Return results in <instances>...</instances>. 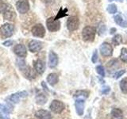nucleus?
<instances>
[{
  "label": "nucleus",
  "instance_id": "20",
  "mask_svg": "<svg viewBox=\"0 0 127 119\" xmlns=\"http://www.w3.org/2000/svg\"><path fill=\"white\" fill-rule=\"evenodd\" d=\"M112 119H123V113L120 109L114 108L111 111Z\"/></svg>",
  "mask_w": 127,
  "mask_h": 119
},
{
  "label": "nucleus",
  "instance_id": "5",
  "mask_svg": "<svg viewBox=\"0 0 127 119\" xmlns=\"http://www.w3.org/2000/svg\"><path fill=\"white\" fill-rule=\"evenodd\" d=\"M79 26V19L76 16H71L67 21V28L69 31L72 32L78 30Z\"/></svg>",
  "mask_w": 127,
  "mask_h": 119
},
{
  "label": "nucleus",
  "instance_id": "4",
  "mask_svg": "<svg viewBox=\"0 0 127 119\" xmlns=\"http://www.w3.org/2000/svg\"><path fill=\"white\" fill-rule=\"evenodd\" d=\"M47 29L50 32H57L61 29V22L59 20H56L54 18L51 17L46 21Z\"/></svg>",
  "mask_w": 127,
  "mask_h": 119
},
{
  "label": "nucleus",
  "instance_id": "9",
  "mask_svg": "<svg viewBox=\"0 0 127 119\" xmlns=\"http://www.w3.org/2000/svg\"><path fill=\"white\" fill-rule=\"evenodd\" d=\"M64 104L59 100H53L50 104V110L55 114H60L64 109Z\"/></svg>",
  "mask_w": 127,
  "mask_h": 119
},
{
  "label": "nucleus",
  "instance_id": "2",
  "mask_svg": "<svg viewBox=\"0 0 127 119\" xmlns=\"http://www.w3.org/2000/svg\"><path fill=\"white\" fill-rule=\"evenodd\" d=\"M96 30L92 26H85L82 30V37L84 41H93L95 37Z\"/></svg>",
  "mask_w": 127,
  "mask_h": 119
},
{
  "label": "nucleus",
  "instance_id": "28",
  "mask_svg": "<svg viewBox=\"0 0 127 119\" xmlns=\"http://www.w3.org/2000/svg\"><path fill=\"white\" fill-rule=\"evenodd\" d=\"M106 10L107 12H108L109 14H115V13H117V11H118V8H117V6L115 5V4H110V5L107 6L106 8Z\"/></svg>",
  "mask_w": 127,
  "mask_h": 119
},
{
  "label": "nucleus",
  "instance_id": "29",
  "mask_svg": "<svg viewBox=\"0 0 127 119\" xmlns=\"http://www.w3.org/2000/svg\"><path fill=\"white\" fill-rule=\"evenodd\" d=\"M96 71L99 75H101L102 77L105 76V70H104V67H103L102 65H98L96 67Z\"/></svg>",
  "mask_w": 127,
  "mask_h": 119
},
{
  "label": "nucleus",
  "instance_id": "23",
  "mask_svg": "<svg viewBox=\"0 0 127 119\" xmlns=\"http://www.w3.org/2000/svg\"><path fill=\"white\" fill-rule=\"evenodd\" d=\"M67 15V8H65V9H63V8H61L59 10V12L57 13V16L54 18L56 20H59V19H61L64 17H65V16Z\"/></svg>",
  "mask_w": 127,
  "mask_h": 119
},
{
  "label": "nucleus",
  "instance_id": "19",
  "mask_svg": "<svg viewBox=\"0 0 127 119\" xmlns=\"http://www.w3.org/2000/svg\"><path fill=\"white\" fill-rule=\"evenodd\" d=\"M24 75H26V77L28 78L29 79H34L36 77V74H35V71H33V69H32L30 67H26L23 71Z\"/></svg>",
  "mask_w": 127,
  "mask_h": 119
},
{
  "label": "nucleus",
  "instance_id": "12",
  "mask_svg": "<svg viewBox=\"0 0 127 119\" xmlns=\"http://www.w3.org/2000/svg\"><path fill=\"white\" fill-rule=\"evenodd\" d=\"M27 95H28V93L26 92V91H25V90H23V91H19V92H17V93H15V94H11L8 99H9V101H10V102L18 103V102L20 101V99L26 97Z\"/></svg>",
  "mask_w": 127,
  "mask_h": 119
},
{
  "label": "nucleus",
  "instance_id": "10",
  "mask_svg": "<svg viewBox=\"0 0 127 119\" xmlns=\"http://www.w3.org/2000/svg\"><path fill=\"white\" fill-rule=\"evenodd\" d=\"M100 53L103 57H111L113 54V48L109 43L103 42L100 46Z\"/></svg>",
  "mask_w": 127,
  "mask_h": 119
},
{
  "label": "nucleus",
  "instance_id": "35",
  "mask_svg": "<svg viewBox=\"0 0 127 119\" xmlns=\"http://www.w3.org/2000/svg\"><path fill=\"white\" fill-rule=\"evenodd\" d=\"M115 31H116V29H115V28H113V29H111V30H110V34H113V33H115Z\"/></svg>",
  "mask_w": 127,
  "mask_h": 119
},
{
  "label": "nucleus",
  "instance_id": "34",
  "mask_svg": "<svg viewBox=\"0 0 127 119\" xmlns=\"http://www.w3.org/2000/svg\"><path fill=\"white\" fill-rule=\"evenodd\" d=\"M14 44V41H12V40H8V41H4L3 42V44L2 45H4V46H11L12 45Z\"/></svg>",
  "mask_w": 127,
  "mask_h": 119
},
{
  "label": "nucleus",
  "instance_id": "11",
  "mask_svg": "<svg viewBox=\"0 0 127 119\" xmlns=\"http://www.w3.org/2000/svg\"><path fill=\"white\" fill-rule=\"evenodd\" d=\"M14 53L18 56V57L25 58L27 56V49L26 46L22 44H18L14 48Z\"/></svg>",
  "mask_w": 127,
  "mask_h": 119
},
{
  "label": "nucleus",
  "instance_id": "26",
  "mask_svg": "<svg viewBox=\"0 0 127 119\" xmlns=\"http://www.w3.org/2000/svg\"><path fill=\"white\" fill-rule=\"evenodd\" d=\"M122 42V37L120 34H116L112 38V43L114 45H119Z\"/></svg>",
  "mask_w": 127,
  "mask_h": 119
},
{
  "label": "nucleus",
  "instance_id": "24",
  "mask_svg": "<svg viewBox=\"0 0 127 119\" xmlns=\"http://www.w3.org/2000/svg\"><path fill=\"white\" fill-rule=\"evenodd\" d=\"M16 62H17V65L18 66L19 69L23 71L24 69L26 68V67H27L26 63V61L25 60H24V58H22V57H19L17 59V60H16Z\"/></svg>",
  "mask_w": 127,
  "mask_h": 119
},
{
  "label": "nucleus",
  "instance_id": "27",
  "mask_svg": "<svg viewBox=\"0 0 127 119\" xmlns=\"http://www.w3.org/2000/svg\"><path fill=\"white\" fill-rule=\"evenodd\" d=\"M120 59L124 63H127V49L126 48H122L121 50V54H120Z\"/></svg>",
  "mask_w": 127,
  "mask_h": 119
},
{
  "label": "nucleus",
  "instance_id": "7",
  "mask_svg": "<svg viewBox=\"0 0 127 119\" xmlns=\"http://www.w3.org/2000/svg\"><path fill=\"white\" fill-rule=\"evenodd\" d=\"M32 34L36 37L42 38L45 35V28L42 24H36L32 28Z\"/></svg>",
  "mask_w": 127,
  "mask_h": 119
},
{
  "label": "nucleus",
  "instance_id": "22",
  "mask_svg": "<svg viewBox=\"0 0 127 119\" xmlns=\"http://www.w3.org/2000/svg\"><path fill=\"white\" fill-rule=\"evenodd\" d=\"M87 96H88V92H87L85 90H78L74 94V97L77 99L79 98L83 99V98H87Z\"/></svg>",
  "mask_w": 127,
  "mask_h": 119
},
{
  "label": "nucleus",
  "instance_id": "25",
  "mask_svg": "<svg viewBox=\"0 0 127 119\" xmlns=\"http://www.w3.org/2000/svg\"><path fill=\"white\" fill-rule=\"evenodd\" d=\"M120 89L123 94H127V77L124 78L120 82Z\"/></svg>",
  "mask_w": 127,
  "mask_h": 119
},
{
  "label": "nucleus",
  "instance_id": "1",
  "mask_svg": "<svg viewBox=\"0 0 127 119\" xmlns=\"http://www.w3.org/2000/svg\"><path fill=\"white\" fill-rule=\"evenodd\" d=\"M0 13H2L4 19L8 21H13L16 17L15 11L13 7L6 3L0 4Z\"/></svg>",
  "mask_w": 127,
  "mask_h": 119
},
{
  "label": "nucleus",
  "instance_id": "13",
  "mask_svg": "<svg viewBox=\"0 0 127 119\" xmlns=\"http://www.w3.org/2000/svg\"><path fill=\"white\" fill-rule=\"evenodd\" d=\"M58 56L53 51H50L49 53V67L51 68L57 67L58 64Z\"/></svg>",
  "mask_w": 127,
  "mask_h": 119
},
{
  "label": "nucleus",
  "instance_id": "14",
  "mask_svg": "<svg viewBox=\"0 0 127 119\" xmlns=\"http://www.w3.org/2000/svg\"><path fill=\"white\" fill-rule=\"evenodd\" d=\"M33 67L36 72L40 75L43 74L45 70V63L41 60H35L33 62Z\"/></svg>",
  "mask_w": 127,
  "mask_h": 119
},
{
  "label": "nucleus",
  "instance_id": "18",
  "mask_svg": "<svg viewBox=\"0 0 127 119\" xmlns=\"http://www.w3.org/2000/svg\"><path fill=\"white\" fill-rule=\"evenodd\" d=\"M59 81V77L57 74L56 73H51L48 75L47 77V82L49 85L51 86H54L55 84H57Z\"/></svg>",
  "mask_w": 127,
  "mask_h": 119
},
{
  "label": "nucleus",
  "instance_id": "32",
  "mask_svg": "<svg viewBox=\"0 0 127 119\" xmlns=\"http://www.w3.org/2000/svg\"><path fill=\"white\" fill-rule=\"evenodd\" d=\"M126 73V70H121V71H118V72L114 75V77L115 79H118V78H120L122 75L123 74H125Z\"/></svg>",
  "mask_w": 127,
  "mask_h": 119
},
{
  "label": "nucleus",
  "instance_id": "21",
  "mask_svg": "<svg viewBox=\"0 0 127 119\" xmlns=\"http://www.w3.org/2000/svg\"><path fill=\"white\" fill-rule=\"evenodd\" d=\"M36 101L40 105H43L45 104L47 101V98L46 96L44 94L42 93H40V94H37V96H36Z\"/></svg>",
  "mask_w": 127,
  "mask_h": 119
},
{
  "label": "nucleus",
  "instance_id": "16",
  "mask_svg": "<svg viewBox=\"0 0 127 119\" xmlns=\"http://www.w3.org/2000/svg\"><path fill=\"white\" fill-rule=\"evenodd\" d=\"M75 110L79 115H83V110H84V100L83 99H76L75 103Z\"/></svg>",
  "mask_w": 127,
  "mask_h": 119
},
{
  "label": "nucleus",
  "instance_id": "6",
  "mask_svg": "<svg viewBox=\"0 0 127 119\" xmlns=\"http://www.w3.org/2000/svg\"><path fill=\"white\" fill-rule=\"evenodd\" d=\"M16 9L20 14H26L30 10V3L28 0H18L16 2Z\"/></svg>",
  "mask_w": 127,
  "mask_h": 119
},
{
  "label": "nucleus",
  "instance_id": "33",
  "mask_svg": "<svg viewBox=\"0 0 127 119\" xmlns=\"http://www.w3.org/2000/svg\"><path fill=\"white\" fill-rule=\"evenodd\" d=\"M110 90V87H108V86H106V87H102V94H108L109 93V91Z\"/></svg>",
  "mask_w": 127,
  "mask_h": 119
},
{
  "label": "nucleus",
  "instance_id": "17",
  "mask_svg": "<svg viewBox=\"0 0 127 119\" xmlns=\"http://www.w3.org/2000/svg\"><path fill=\"white\" fill-rule=\"evenodd\" d=\"M35 116L38 119H52V115L48 110H40L35 114Z\"/></svg>",
  "mask_w": 127,
  "mask_h": 119
},
{
  "label": "nucleus",
  "instance_id": "3",
  "mask_svg": "<svg viewBox=\"0 0 127 119\" xmlns=\"http://www.w3.org/2000/svg\"><path fill=\"white\" fill-rule=\"evenodd\" d=\"M0 32L1 34L4 37L9 38L12 37L14 32V26L11 23H6L2 25L0 28Z\"/></svg>",
  "mask_w": 127,
  "mask_h": 119
},
{
  "label": "nucleus",
  "instance_id": "31",
  "mask_svg": "<svg viewBox=\"0 0 127 119\" xmlns=\"http://www.w3.org/2000/svg\"><path fill=\"white\" fill-rule=\"evenodd\" d=\"M105 30H106V26L104 25H102H102H100L98 26V34L99 35H102V34L104 33Z\"/></svg>",
  "mask_w": 127,
  "mask_h": 119
},
{
  "label": "nucleus",
  "instance_id": "30",
  "mask_svg": "<svg viewBox=\"0 0 127 119\" xmlns=\"http://www.w3.org/2000/svg\"><path fill=\"white\" fill-rule=\"evenodd\" d=\"M98 52L97 50H95L93 53V56H92V58H91V60L94 63H95L97 61H98Z\"/></svg>",
  "mask_w": 127,
  "mask_h": 119
},
{
  "label": "nucleus",
  "instance_id": "36",
  "mask_svg": "<svg viewBox=\"0 0 127 119\" xmlns=\"http://www.w3.org/2000/svg\"><path fill=\"white\" fill-rule=\"evenodd\" d=\"M117 1H119L120 2H123V0H117Z\"/></svg>",
  "mask_w": 127,
  "mask_h": 119
},
{
  "label": "nucleus",
  "instance_id": "8",
  "mask_svg": "<svg viewBox=\"0 0 127 119\" xmlns=\"http://www.w3.org/2000/svg\"><path fill=\"white\" fill-rule=\"evenodd\" d=\"M43 48V42L37 40H32L28 44V49L31 53H37Z\"/></svg>",
  "mask_w": 127,
  "mask_h": 119
},
{
  "label": "nucleus",
  "instance_id": "15",
  "mask_svg": "<svg viewBox=\"0 0 127 119\" xmlns=\"http://www.w3.org/2000/svg\"><path fill=\"white\" fill-rule=\"evenodd\" d=\"M114 22H116V24L119 26H121L122 28H126L127 27V20L123 17V15L121 14H118L117 15L114 16Z\"/></svg>",
  "mask_w": 127,
  "mask_h": 119
},
{
  "label": "nucleus",
  "instance_id": "37",
  "mask_svg": "<svg viewBox=\"0 0 127 119\" xmlns=\"http://www.w3.org/2000/svg\"><path fill=\"white\" fill-rule=\"evenodd\" d=\"M109 2H112V1H114V0H108Z\"/></svg>",
  "mask_w": 127,
  "mask_h": 119
}]
</instances>
